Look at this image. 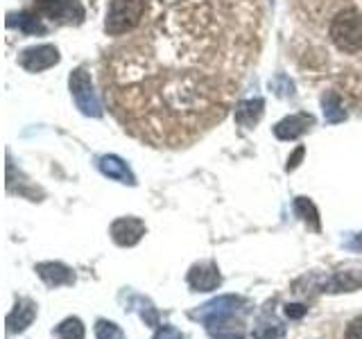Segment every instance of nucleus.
I'll use <instances>...</instances> for the list:
<instances>
[{
	"label": "nucleus",
	"mask_w": 362,
	"mask_h": 339,
	"mask_svg": "<svg viewBox=\"0 0 362 339\" xmlns=\"http://www.w3.org/2000/svg\"><path fill=\"white\" fill-rule=\"evenodd\" d=\"M254 23L243 0H184L107 52L102 88L124 129L156 147L202 138L231 109Z\"/></svg>",
	"instance_id": "obj_1"
},
{
	"label": "nucleus",
	"mask_w": 362,
	"mask_h": 339,
	"mask_svg": "<svg viewBox=\"0 0 362 339\" xmlns=\"http://www.w3.org/2000/svg\"><path fill=\"white\" fill-rule=\"evenodd\" d=\"M145 18V0H111L107 14V32L111 37L129 34Z\"/></svg>",
	"instance_id": "obj_2"
},
{
	"label": "nucleus",
	"mask_w": 362,
	"mask_h": 339,
	"mask_svg": "<svg viewBox=\"0 0 362 339\" xmlns=\"http://www.w3.org/2000/svg\"><path fill=\"white\" fill-rule=\"evenodd\" d=\"M331 37L339 48L346 52L360 50L362 48V16L354 14V11L339 14L331 25Z\"/></svg>",
	"instance_id": "obj_3"
},
{
	"label": "nucleus",
	"mask_w": 362,
	"mask_h": 339,
	"mask_svg": "<svg viewBox=\"0 0 362 339\" xmlns=\"http://www.w3.org/2000/svg\"><path fill=\"white\" fill-rule=\"evenodd\" d=\"M71 93H73V100L77 109L86 113V116H93L98 118L100 116V102L95 97V90H93V84H90V75L86 68H77V71L71 75Z\"/></svg>",
	"instance_id": "obj_4"
},
{
	"label": "nucleus",
	"mask_w": 362,
	"mask_h": 339,
	"mask_svg": "<svg viewBox=\"0 0 362 339\" xmlns=\"http://www.w3.org/2000/svg\"><path fill=\"white\" fill-rule=\"evenodd\" d=\"M57 61H59V52L52 45H34V48L23 50L18 59V64L30 73H41L45 68L54 66Z\"/></svg>",
	"instance_id": "obj_5"
},
{
	"label": "nucleus",
	"mask_w": 362,
	"mask_h": 339,
	"mask_svg": "<svg viewBox=\"0 0 362 339\" xmlns=\"http://www.w3.org/2000/svg\"><path fill=\"white\" fill-rule=\"evenodd\" d=\"M111 235L120 246H132L145 235V224L136 218H120V220L113 222Z\"/></svg>",
	"instance_id": "obj_6"
},
{
	"label": "nucleus",
	"mask_w": 362,
	"mask_h": 339,
	"mask_svg": "<svg viewBox=\"0 0 362 339\" xmlns=\"http://www.w3.org/2000/svg\"><path fill=\"white\" fill-rule=\"evenodd\" d=\"M313 122L315 120H313V116H308V113H297V116H290L286 120H281L274 127V133L281 141H292V138H299L301 133L308 131Z\"/></svg>",
	"instance_id": "obj_7"
},
{
	"label": "nucleus",
	"mask_w": 362,
	"mask_h": 339,
	"mask_svg": "<svg viewBox=\"0 0 362 339\" xmlns=\"http://www.w3.org/2000/svg\"><path fill=\"white\" fill-rule=\"evenodd\" d=\"M188 282L192 290L209 292L220 285V271L215 265H195L188 274Z\"/></svg>",
	"instance_id": "obj_8"
},
{
	"label": "nucleus",
	"mask_w": 362,
	"mask_h": 339,
	"mask_svg": "<svg viewBox=\"0 0 362 339\" xmlns=\"http://www.w3.org/2000/svg\"><path fill=\"white\" fill-rule=\"evenodd\" d=\"M34 314H37V308L34 303L28 299H21L16 303V308L11 310V314L7 316V331L16 333V331H25V328L34 321Z\"/></svg>",
	"instance_id": "obj_9"
},
{
	"label": "nucleus",
	"mask_w": 362,
	"mask_h": 339,
	"mask_svg": "<svg viewBox=\"0 0 362 339\" xmlns=\"http://www.w3.org/2000/svg\"><path fill=\"white\" fill-rule=\"evenodd\" d=\"M235 305H238V299H233V297H222V299H218V301H213V303H209V305H204L197 316H202V319L206 321V323H213V321L226 319V316H229V314L233 312Z\"/></svg>",
	"instance_id": "obj_10"
},
{
	"label": "nucleus",
	"mask_w": 362,
	"mask_h": 339,
	"mask_svg": "<svg viewBox=\"0 0 362 339\" xmlns=\"http://www.w3.org/2000/svg\"><path fill=\"white\" fill-rule=\"evenodd\" d=\"M100 170H102V174H107L109 179H116V181H120V184H129V186L136 184L134 174L129 172V167H127V163H122L118 156L100 158Z\"/></svg>",
	"instance_id": "obj_11"
},
{
	"label": "nucleus",
	"mask_w": 362,
	"mask_h": 339,
	"mask_svg": "<svg viewBox=\"0 0 362 339\" xmlns=\"http://www.w3.org/2000/svg\"><path fill=\"white\" fill-rule=\"evenodd\" d=\"M39 271V276L48 282V285H54V287H59V285H68V282H73V271L59 265V263H43L37 267Z\"/></svg>",
	"instance_id": "obj_12"
},
{
	"label": "nucleus",
	"mask_w": 362,
	"mask_h": 339,
	"mask_svg": "<svg viewBox=\"0 0 362 339\" xmlns=\"http://www.w3.org/2000/svg\"><path fill=\"white\" fill-rule=\"evenodd\" d=\"M263 116V100H252V102H243V105L235 107V118L245 127H252L258 122V118Z\"/></svg>",
	"instance_id": "obj_13"
},
{
	"label": "nucleus",
	"mask_w": 362,
	"mask_h": 339,
	"mask_svg": "<svg viewBox=\"0 0 362 339\" xmlns=\"http://www.w3.org/2000/svg\"><path fill=\"white\" fill-rule=\"evenodd\" d=\"M57 339H84V326L79 319H66L57 326Z\"/></svg>",
	"instance_id": "obj_14"
},
{
	"label": "nucleus",
	"mask_w": 362,
	"mask_h": 339,
	"mask_svg": "<svg viewBox=\"0 0 362 339\" xmlns=\"http://www.w3.org/2000/svg\"><path fill=\"white\" fill-rule=\"evenodd\" d=\"M95 335H98V339H122V331L111 321H98Z\"/></svg>",
	"instance_id": "obj_15"
},
{
	"label": "nucleus",
	"mask_w": 362,
	"mask_h": 339,
	"mask_svg": "<svg viewBox=\"0 0 362 339\" xmlns=\"http://www.w3.org/2000/svg\"><path fill=\"white\" fill-rule=\"evenodd\" d=\"M346 339H362V316L354 319L346 328Z\"/></svg>",
	"instance_id": "obj_16"
},
{
	"label": "nucleus",
	"mask_w": 362,
	"mask_h": 339,
	"mask_svg": "<svg viewBox=\"0 0 362 339\" xmlns=\"http://www.w3.org/2000/svg\"><path fill=\"white\" fill-rule=\"evenodd\" d=\"M154 339H184V337H181L175 328H163V331H158V335Z\"/></svg>",
	"instance_id": "obj_17"
},
{
	"label": "nucleus",
	"mask_w": 362,
	"mask_h": 339,
	"mask_svg": "<svg viewBox=\"0 0 362 339\" xmlns=\"http://www.w3.org/2000/svg\"><path fill=\"white\" fill-rule=\"evenodd\" d=\"M286 314L292 316V319H299V316L305 314V308H303V305H288V308H286Z\"/></svg>",
	"instance_id": "obj_18"
}]
</instances>
